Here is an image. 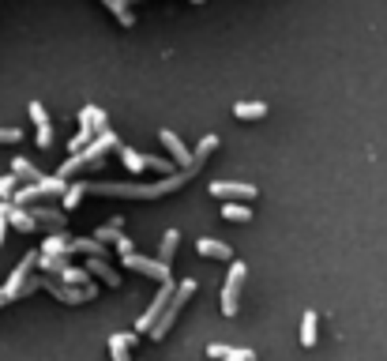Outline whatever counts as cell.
Wrapping results in <instances>:
<instances>
[{
    "label": "cell",
    "instance_id": "6da1fadb",
    "mask_svg": "<svg viewBox=\"0 0 387 361\" xmlns=\"http://www.w3.org/2000/svg\"><path fill=\"white\" fill-rule=\"evenodd\" d=\"M196 173V166H184L177 173H166L158 184H105V181H87V192H98V196H128V199H158V196H169L177 192L184 181Z\"/></svg>",
    "mask_w": 387,
    "mask_h": 361
},
{
    "label": "cell",
    "instance_id": "7a4b0ae2",
    "mask_svg": "<svg viewBox=\"0 0 387 361\" xmlns=\"http://www.w3.org/2000/svg\"><path fill=\"white\" fill-rule=\"evenodd\" d=\"M192 293H196V283H192V278L177 283V290H173V298L166 301L162 316H158L154 324H151V331H147V335H151V339H166V335H169V328L177 324V316H181V309H184V301H189Z\"/></svg>",
    "mask_w": 387,
    "mask_h": 361
},
{
    "label": "cell",
    "instance_id": "3957f363",
    "mask_svg": "<svg viewBox=\"0 0 387 361\" xmlns=\"http://www.w3.org/2000/svg\"><path fill=\"white\" fill-rule=\"evenodd\" d=\"M245 278H248V267H245L241 260H233V263H230V275H226V286H222V313H226V316H233L237 305H241V286H245Z\"/></svg>",
    "mask_w": 387,
    "mask_h": 361
},
{
    "label": "cell",
    "instance_id": "277c9868",
    "mask_svg": "<svg viewBox=\"0 0 387 361\" xmlns=\"http://www.w3.org/2000/svg\"><path fill=\"white\" fill-rule=\"evenodd\" d=\"M42 286L53 293V298H60L64 305H83V301H95V286H68V283H60V278H42Z\"/></svg>",
    "mask_w": 387,
    "mask_h": 361
},
{
    "label": "cell",
    "instance_id": "5b68a950",
    "mask_svg": "<svg viewBox=\"0 0 387 361\" xmlns=\"http://www.w3.org/2000/svg\"><path fill=\"white\" fill-rule=\"evenodd\" d=\"M173 290H177V286H173V278H166V283L158 286V293H154V298H151V305H147V313H143V316L136 320V335H143V331H151V324H154L158 316H162V309H166V301L173 298Z\"/></svg>",
    "mask_w": 387,
    "mask_h": 361
},
{
    "label": "cell",
    "instance_id": "8992f818",
    "mask_svg": "<svg viewBox=\"0 0 387 361\" xmlns=\"http://www.w3.org/2000/svg\"><path fill=\"white\" fill-rule=\"evenodd\" d=\"M124 267H128V271H139L143 278H154V283H166V278H173V271H169L166 260H147V256H136V252H128V256H124Z\"/></svg>",
    "mask_w": 387,
    "mask_h": 361
},
{
    "label": "cell",
    "instance_id": "52a82bcc",
    "mask_svg": "<svg viewBox=\"0 0 387 361\" xmlns=\"http://www.w3.org/2000/svg\"><path fill=\"white\" fill-rule=\"evenodd\" d=\"M34 267H38V252H26V256L16 263V271L8 275V283H4V298H8V301H19V290H23L26 275H31Z\"/></svg>",
    "mask_w": 387,
    "mask_h": 361
},
{
    "label": "cell",
    "instance_id": "ba28073f",
    "mask_svg": "<svg viewBox=\"0 0 387 361\" xmlns=\"http://www.w3.org/2000/svg\"><path fill=\"white\" fill-rule=\"evenodd\" d=\"M211 196H218V199H256V184H248V181H215L211 184Z\"/></svg>",
    "mask_w": 387,
    "mask_h": 361
},
{
    "label": "cell",
    "instance_id": "9c48e42d",
    "mask_svg": "<svg viewBox=\"0 0 387 361\" xmlns=\"http://www.w3.org/2000/svg\"><path fill=\"white\" fill-rule=\"evenodd\" d=\"M158 140H162V147L173 155V162H177L181 169H184V166H196V162H192V151L184 147V140H181L173 128H162V132H158Z\"/></svg>",
    "mask_w": 387,
    "mask_h": 361
},
{
    "label": "cell",
    "instance_id": "30bf717a",
    "mask_svg": "<svg viewBox=\"0 0 387 361\" xmlns=\"http://www.w3.org/2000/svg\"><path fill=\"white\" fill-rule=\"evenodd\" d=\"M26 113H31L34 128H38V147H53V120L46 113V105L42 102H31V105H26Z\"/></svg>",
    "mask_w": 387,
    "mask_h": 361
},
{
    "label": "cell",
    "instance_id": "8fae6325",
    "mask_svg": "<svg viewBox=\"0 0 387 361\" xmlns=\"http://www.w3.org/2000/svg\"><path fill=\"white\" fill-rule=\"evenodd\" d=\"M196 252L199 256H207V260H233V248L226 245V241H218V237H199Z\"/></svg>",
    "mask_w": 387,
    "mask_h": 361
},
{
    "label": "cell",
    "instance_id": "7c38bea8",
    "mask_svg": "<svg viewBox=\"0 0 387 361\" xmlns=\"http://www.w3.org/2000/svg\"><path fill=\"white\" fill-rule=\"evenodd\" d=\"M83 267H87L90 275H98L105 286H113V290L121 286V271H113V267L105 263V256H87V260H83Z\"/></svg>",
    "mask_w": 387,
    "mask_h": 361
},
{
    "label": "cell",
    "instance_id": "4fadbf2b",
    "mask_svg": "<svg viewBox=\"0 0 387 361\" xmlns=\"http://www.w3.org/2000/svg\"><path fill=\"white\" fill-rule=\"evenodd\" d=\"M79 128H87L90 136H98L102 128H110V117H105L98 105H83V113H79Z\"/></svg>",
    "mask_w": 387,
    "mask_h": 361
},
{
    "label": "cell",
    "instance_id": "5bb4252c",
    "mask_svg": "<svg viewBox=\"0 0 387 361\" xmlns=\"http://www.w3.org/2000/svg\"><path fill=\"white\" fill-rule=\"evenodd\" d=\"M8 226H16V230H23V234H31V230H38V222H34V215L26 207H19V204H11L8 199Z\"/></svg>",
    "mask_w": 387,
    "mask_h": 361
},
{
    "label": "cell",
    "instance_id": "9a60e30c",
    "mask_svg": "<svg viewBox=\"0 0 387 361\" xmlns=\"http://www.w3.org/2000/svg\"><path fill=\"white\" fill-rule=\"evenodd\" d=\"M68 256H105V245L98 237H72V252Z\"/></svg>",
    "mask_w": 387,
    "mask_h": 361
},
{
    "label": "cell",
    "instance_id": "2e32d148",
    "mask_svg": "<svg viewBox=\"0 0 387 361\" xmlns=\"http://www.w3.org/2000/svg\"><path fill=\"white\" fill-rule=\"evenodd\" d=\"M222 219L226 222H252V207L245 199H226L222 204Z\"/></svg>",
    "mask_w": 387,
    "mask_h": 361
},
{
    "label": "cell",
    "instance_id": "e0dca14e",
    "mask_svg": "<svg viewBox=\"0 0 387 361\" xmlns=\"http://www.w3.org/2000/svg\"><path fill=\"white\" fill-rule=\"evenodd\" d=\"M31 215H34L38 226H46V230H64V222H68L64 219V211H53V207H34Z\"/></svg>",
    "mask_w": 387,
    "mask_h": 361
},
{
    "label": "cell",
    "instance_id": "ac0fdd59",
    "mask_svg": "<svg viewBox=\"0 0 387 361\" xmlns=\"http://www.w3.org/2000/svg\"><path fill=\"white\" fill-rule=\"evenodd\" d=\"M267 117V102H237L233 105V120H260Z\"/></svg>",
    "mask_w": 387,
    "mask_h": 361
},
{
    "label": "cell",
    "instance_id": "d6986e66",
    "mask_svg": "<svg viewBox=\"0 0 387 361\" xmlns=\"http://www.w3.org/2000/svg\"><path fill=\"white\" fill-rule=\"evenodd\" d=\"M121 151V158H124V166L132 169V173H143V169H151V155H139V151H132V147H117Z\"/></svg>",
    "mask_w": 387,
    "mask_h": 361
},
{
    "label": "cell",
    "instance_id": "ffe728a7",
    "mask_svg": "<svg viewBox=\"0 0 387 361\" xmlns=\"http://www.w3.org/2000/svg\"><path fill=\"white\" fill-rule=\"evenodd\" d=\"M53 278H60V283H68V286H87V283H90V271H87V267H72V263H64V267H60V275H53Z\"/></svg>",
    "mask_w": 387,
    "mask_h": 361
},
{
    "label": "cell",
    "instance_id": "44dd1931",
    "mask_svg": "<svg viewBox=\"0 0 387 361\" xmlns=\"http://www.w3.org/2000/svg\"><path fill=\"white\" fill-rule=\"evenodd\" d=\"M11 173H16L19 181H42L46 173L38 169L34 162H26V158H11Z\"/></svg>",
    "mask_w": 387,
    "mask_h": 361
},
{
    "label": "cell",
    "instance_id": "7402d4cb",
    "mask_svg": "<svg viewBox=\"0 0 387 361\" xmlns=\"http://www.w3.org/2000/svg\"><path fill=\"white\" fill-rule=\"evenodd\" d=\"M139 335H110V354L113 361H128V350H132V342H136Z\"/></svg>",
    "mask_w": 387,
    "mask_h": 361
},
{
    "label": "cell",
    "instance_id": "603a6c76",
    "mask_svg": "<svg viewBox=\"0 0 387 361\" xmlns=\"http://www.w3.org/2000/svg\"><path fill=\"white\" fill-rule=\"evenodd\" d=\"M316 324H319V320H316L312 309L301 316V342H304V346H316V339H319V328H316Z\"/></svg>",
    "mask_w": 387,
    "mask_h": 361
},
{
    "label": "cell",
    "instance_id": "cb8c5ba5",
    "mask_svg": "<svg viewBox=\"0 0 387 361\" xmlns=\"http://www.w3.org/2000/svg\"><path fill=\"white\" fill-rule=\"evenodd\" d=\"M215 147H218V136H215V132H207V136L199 140V147L192 151V162H196V166H203L207 158H211V151H215Z\"/></svg>",
    "mask_w": 387,
    "mask_h": 361
},
{
    "label": "cell",
    "instance_id": "d4e9b609",
    "mask_svg": "<svg viewBox=\"0 0 387 361\" xmlns=\"http://www.w3.org/2000/svg\"><path fill=\"white\" fill-rule=\"evenodd\" d=\"M87 196V181L79 177V181H72L68 189H64V211H72V207H79V199Z\"/></svg>",
    "mask_w": 387,
    "mask_h": 361
},
{
    "label": "cell",
    "instance_id": "484cf974",
    "mask_svg": "<svg viewBox=\"0 0 387 361\" xmlns=\"http://www.w3.org/2000/svg\"><path fill=\"white\" fill-rule=\"evenodd\" d=\"M102 4L113 11V16H117V23H121V26H132V23H136V16L128 11V4H124V0H102Z\"/></svg>",
    "mask_w": 387,
    "mask_h": 361
},
{
    "label": "cell",
    "instance_id": "4316f807",
    "mask_svg": "<svg viewBox=\"0 0 387 361\" xmlns=\"http://www.w3.org/2000/svg\"><path fill=\"white\" fill-rule=\"evenodd\" d=\"M177 245H181V234L177 230H166V237H162V248H158V260H173V252H177Z\"/></svg>",
    "mask_w": 387,
    "mask_h": 361
},
{
    "label": "cell",
    "instance_id": "83f0119b",
    "mask_svg": "<svg viewBox=\"0 0 387 361\" xmlns=\"http://www.w3.org/2000/svg\"><path fill=\"white\" fill-rule=\"evenodd\" d=\"M16 189H19V177L16 173H4V177H0V199H11Z\"/></svg>",
    "mask_w": 387,
    "mask_h": 361
},
{
    "label": "cell",
    "instance_id": "f1b7e54d",
    "mask_svg": "<svg viewBox=\"0 0 387 361\" xmlns=\"http://www.w3.org/2000/svg\"><path fill=\"white\" fill-rule=\"evenodd\" d=\"M113 245L121 248V256H128V252H136V241H132L128 234H117V237H113Z\"/></svg>",
    "mask_w": 387,
    "mask_h": 361
},
{
    "label": "cell",
    "instance_id": "f546056e",
    "mask_svg": "<svg viewBox=\"0 0 387 361\" xmlns=\"http://www.w3.org/2000/svg\"><path fill=\"white\" fill-rule=\"evenodd\" d=\"M4 234H8V199H0V245H4Z\"/></svg>",
    "mask_w": 387,
    "mask_h": 361
},
{
    "label": "cell",
    "instance_id": "4dcf8cb0",
    "mask_svg": "<svg viewBox=\"0 0 387 361\" xmlns=\"http://www.w3.org/2000/svg\"><path fill=\"white\" fill-rule=\"evenodd\" d=\"M23 132L19 128H0V143H19Z\"/></svg>",
    "mask_w": 387,
    "mask_h": 361
},
{
    "label": "cell",
    "instance_id": "1f68e13d",
    "mask_svg": "<svg viewBox=\"0 0 387 361\" xmlns=\"http://www.w3.org/2000/svg\"><path fill=\"white\" fill-rule=\"evenodd\" d=\"M230 361H256V350H233L230 346V354H226Z\"/></svg>",
    "mask_w": 387,
    "mask_h": 361
},
{
    "label": "cell",
    "instance_id": "d6a6232c",
    "mask_svg": "<svg viewBox=\"0 0 387 361\" xmlns=\"http://www.w3.org/2000/svg\"><path fill=\"white\" fill-rule=\"evenodd\" d=\"M226 354H230V346H222V342H211L207 346V357H226Z\"/></svg>",
    "mask_w": 387,
    "mask_h": 361
},
{
    "label": "cell",
    "instance_id": "836d02e7",
    "mask_svg": "<svg viewBox=\"0 0 387 361\" xmlns=\"http://www.w3.org/2000/svg\"><path fill=\"white\" fill-rule=\"evenodd\" d=\"M0 305H8V298H4V286H0Z\"/></svg>",
    "mask_w": 387,
    "mask_h": 361
},
{
    "label": "cell",
    "instance_id": "e575fe53",
    "mask_svg": "<svg viewBox=\"0 0 387 361\" xmlns=\"http://www.w3.org/2000/svg\"><path fill=\"white\" fill-rule=\"evenodd\" d=\"M226 361H230V357H226Z\"/></svg>",
    "mask_w": 387,
    "mask_h": 361
}]
</instances>
